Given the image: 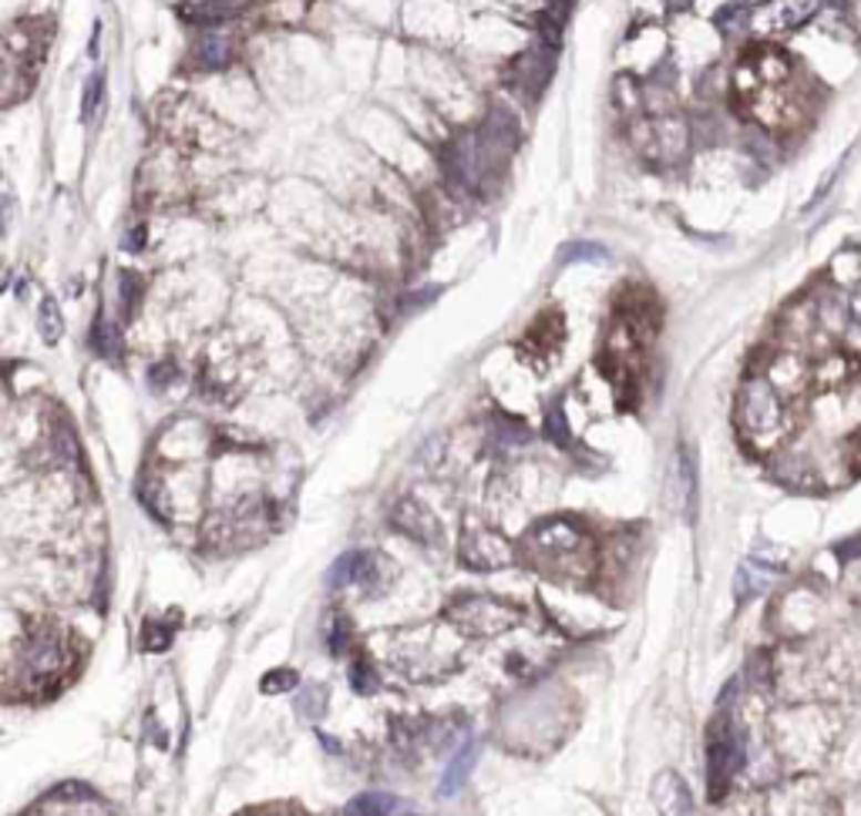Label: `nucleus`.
I'll return each instance as SVG.
<instances>
[{
    "instance_id": "1",
    "label": "nucleus",
    "mask_w": 861,
    "mask_h": 816,
    "mask_svg": "<svg viewBox=\"0 0 861 816\" xmlns=\"http://www.w3.org/2000/svg\"><path fill=\"white\" fill-rule=\"evenodd\" d=\"M522 551L535 568L552 571L558 578H580L593 565V541L586 528L568 518H552L535 525L525 535Z\"/></svg>"
},
{
    "instance_id": "2",
    "label": "nucleus",
    "mask_w": 861,
    "mask_h": 816,
    "mask_svg": "<svg viewBox=\"0 0 861 816\" xmlns=\"http://www.w3.org/2000/svg\"><path fill=\"white\" fill-rule=\"evenodd\" d=\"M737 427L757 447L785 444L791 437V400L763 373H750L737 393Z\"/></svg>"
},
{
    "instance_id": "3",
    "label": "nucleus",
    "mask_w": 861,
    "mask_h": 816,
    "mask_svg": "<svg viewBox=\"0 0 861 816\" xmlns=\"http://www.w3.org/2000/svg\"><path fill=\"white\" fill-rule=\"evenodd\" d=\"M522 611L502 598H492V595H461L448 605V622L458 626L464 636L471 639H492V636H502L509 632L512 626H519Z\"/></svg>"
},
{
    "instance_id": "4",
    "label": "nucleus",
    "mask_w": 861,
    "mask_h": 816,
    "mask_svg": "<svg viewBox=\"0 0 861 816\" xmlns=\"http://www.w3.org/2000/svg\"><path fill=\"white\" fill-rule=\"evenodd\" d=\"M744 736L740 730L730 723V716H720L710 726V740H707V786H710V799H720L734 776L744 769Z\"/></svg>"
},
{
    "instance_id": "5",
    "label": "nucleus",
    "mask_w": 861,
    "mask_h": 816,
    "mask_svg": "<svg viewBox=\"0 0 861 816\" xmlns=\"http://www.w3.org/2000/svg\"><path fill=\"white\" fill-rule=\"evenodd\" d=\"M828 11V0H771V4L754 8V24L750 31L763 38H778L801 31L804 24L818 21Z\"/></svg>"
},
{
    "instance_id": "6",
    "label": "nucleus",
    "mask_w": 861,
    "mask_h": 816,
    "mask_svg": "<svg viewBox=\"0 0 861 816\" xmlns=\"http://www.w3.org/2000/svg\"><path fill=\"white\" fill-rule=\"evenodd\" d=\"M21 669L28 679L34 682H48L54 679L64 665H68V645H64V636L54 629V626H44L38 632H31L21 645V655H18Z\"/></svg>"
},
{
    "instance_id": "7",
    "label": "nucleus",
    "mask_w": 861,
    "mask_h": 816,
    "mask_svg": "<svg viewBox=\"0 0 861 816\" xmlns=\"http://www.w3.org/2000/svg\"><path fill=\"white\" fill-rule=\"evenodd\" d=\"M458 558H461V565H468L474 571H499V568H509L515 561L512 548L499 535H492L485 528H474V525L464 528Z\"/></svg>"
},
{
    "instance_id": "8",
    "label": "nucleus",
    "mask_w": 861,
    "mask_h": 816,
    "mask_svg": "<svg viewBox=\"0 0 861 816\" xmlns=\"http://www.w3.org/2000/svg\"><path fill=\"white\" fill-rule=\"evenodd\" d=\"M380 568H385V558L373 551H347L340 555L330 571H327V588H347V585H363L373 588L380 578Z\"/></svg>"
},
{
    "instance_id": "9",
    "label": "nucleus",
    "mask_w": 861,
    "mask_h": 816,
    "mask_svg": "<svg viewBox=\"0 0 861 816\" xmlns=\"http://www.w3.org/2000/svg\"><path fill=\"white\" fill-rule=\"evenodd\" d=\"M391 525H394L401 535H408V538H414V541H421V545H438V541H441V525H438V518L428 512L421 500H414V497H401V500L391 507Z\"/></svg>"
},
{
    "instance_id": "10",
    "label": "nucleus",
    "mask_w": 861,
    "mask_h": 816,
    "mask_svg": "<svg viewBox=\"0 0 861 816\" xmlns=\"http://www.w3.org/2000/svg\"><path fill=\"white\" fill-rule=\"evenodd\" d=\"M653 803L659 816H694V799L677 773H659L653 783Z\"/></svg>"
},
{
    "instance_id": "11",
    "label": "nucleus",
    "mask_w": 861,
    "mask_h": 816,
    "mask_svg": "<svg viewBox=\"0 0 861 816\" xmlns=\"http://www.w3.org/2000/svg\"><path fill=\"white\" fill-rule=\"evenodd\" d=\"M233 58H236V41L223 28L206 31L193 48V68L199 71H223L233 64Z\"/></svg>"
},
{
    "instance_id": "12",
    "label": "nucleus",
    "mask_w": 861,
    "mask_h": 816,
    "mask_svg": "<svg viewBox=\"0 0 861 816\" xmlns=\"http://www.w3.org/2000/svg\"><path fill=\"white\" fill-rule=\"evenodd\" d=\"M474 763H478V740L468 736V740L458 746V753L451 756V763H448V769H444V776H441V796H454V793L468 783Z\"/></svg>"
},
{
    "instance_id": "13",
    "label": "nucleus",
    "mask_w": 861,
    "mask_h": 816,
    "mask_svg": "<svg viewBox=\"0 0 861 816\" xmlns=\"http://www.w3.org/2000/svg\"><path fill=\"white\" fill-rule=\"evenodd\" d=\"M327 685H320V682H307V685H300V692H297V716L300 720H320L324 716V709H327Z\"/></svg>"
},
{
    "instance_id": "14",
    "label": "nucleus",
    "mask_w": 861,
    "mask_h": 816,
    "mask_svg": "<svg viewBox=\"0 0 861 816\" xmlns=\"http://www.w3.org/2000/svg\"><path fill=\"white\" fill-rule=\"evenodd\" d=\"M102 97H105V74L94 71V74H88V81H84V87H81V122H84V125H91L94 115H99Z\"/></svg>"
},
{
    "instance_id": "15",
    "label": "nucleus",
    "mask_w": 861,
    "mask_h": 816,
    "mask_svg": "<svg viewBox=\"0 0 861 816\" xmlns=\"http://www.w3.org/2000/svg\"><path fill=\"white\" fill-rule=\"evenodd\" d=\"M394 809V799L388 793H363L344 806V816H388Z\"/></svg>"
},
{
    "instance_id": "16",
    "label": "nucleus",
    "mask_w": 861,
    "mask_h": 816,
    "mask_svg": "<svg viewBox=\"0 0 861 816\" xmlns=\"http://www.w3.org/2000/svg\"><path fill=\"white\" fill-rule=\"evenodd\" d=\"M38 327H41V337L48 340V343H58L61 340V333H64V320H61V306L48 296L44 302H41V313H38Z\"/></svg>"
},
{
    "instance_id": "17",
    "label": "nucleus",
    "mask_w": 861,
    "mask_h": 816,
    "mask_svg": "<svg viewBox=\"0 0 861 816\" xmlns=\"http://www.w3.org/2000/svg\"><path fill=\"white\" fill-rule=\"evenodd\" d=\"M350 685H353L360 695H370V692H377V685H380V679H377V669H373L367 659H353V662H350Z\"/></svg>"
},
{
    "instance_id": "18",
    "label": "nucleus",
    "mask_w": 861,
    "mask_h": 816,
    "mask_svg": "<svg viewBox=\"0 0 861 816\" xmlns=\"http://www.w3.org/2000/svg\"><path fill=\"white\" fill-rule=\"evenodd\" d=\"M558 256H562V262H603L609 252L603 246H596V242H572Z\"/></svg>"
},
{
    "instance_id": "19",
    "label": "nucleus",
    "mask_w": 861,
    "mask_h": 816,
    "mask_svg": "<svg viewBox=\"0 0 861 816\" xmlns=\"http://www.w3.org/2000/svg\"><path fill=\"white\" fill-rule=\"evenodd\" d=\"M297 682H300V679H297L294 669H276V672H266V675H263L259 689H263L266 695H269V692L279 695V692H286V689H294Z\"/></svg>"
},
{
    "instance_id": "20",
    "label": "nucleus",
    "mask_w": 861,
    "mask_h": 816,
    "mask_svg": "<svg viewBox=\"0 0 861 816\" xmlns=\"http://www.w3.org/2000/svg\"><path fill=\"white\" fill-rule=\"evenodd\" d=\"M347 642H350V622H347V619H334V629H330V636H327L330 652H334V655H344Z\"/></svg>"
},
{
    "instance_id": "21",
    "label": "nucleus",
    "mask_w": 861,
    "mask_h": 816,
    "mask_svg": "<svg viewBox=\"0 0 861 816\" xmlns=\"http://www.w3.org/2000/svg\"><path fill=\"white\" fill-rule=\"evenodd\" d=\"M545 434H549L558 447H565V441H568V427H565V421H562V414H558V411H549V417H545Z\"/></svg>"
},
{
    "instance_id": "22",
    "label": "nucleus",
    "mask_w": 861,
    "mask_h": 816,
    "mask_svg": "<svg viewBox=\"0 0 861 816\" xmlns=\"http://www.w3.org/2000/svg\"><path fill=\"white\" fill-rule=\"evenodd\" d=\"M828 4H831V8H841V11H844V8L851 4V0H828Z\"/></svg>"
},
{
    "instance_id": "23",
    "label": "nucleus",
    "mask_w": 861,
    "mask_h": 816,
    "mask_svg": "<svg viewBox=\"0 0 861 816\" xmlns=\"http://www.w3.org/2000/svg\"><path fill=\"white\" fill-rule=\"evenodd\" d=\"M750 8H763V4H771V0H747Z\"/></svg>"
},
{
    "instance_id": "24",
    "label": "nucleus",
    "mask_w": 861,
    "mask_h": 816,
    "mask_svg": "<svg viewBox=\"0 0 861 816\" xmlns=\"http://www.w3.org/2000/svg\"><path fill=\"white\" fill-rule=\"evenodd\" d=\"M669 4H677V8H680V4H687V0H669Z\"/></svg>"
}]
</instances>
